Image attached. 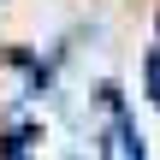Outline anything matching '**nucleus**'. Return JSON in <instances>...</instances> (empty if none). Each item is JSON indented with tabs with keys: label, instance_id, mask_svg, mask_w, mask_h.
<instances>
[{
	"label": "nucleus",
	"instance_id": "f257e3e1",
	"mask_svg": "<svg viewBox=\"0 0 160 160\" xmlns=\"http://www.w3.org/2000/svg\"><path fill=\"white\" fill-rule=\"evenodd\" d=\"M148 83H154V101H160V53L148 59Z\"/></svg>",
	"mask_w": 160,
	"mask_h": 160
}]
</instances>
